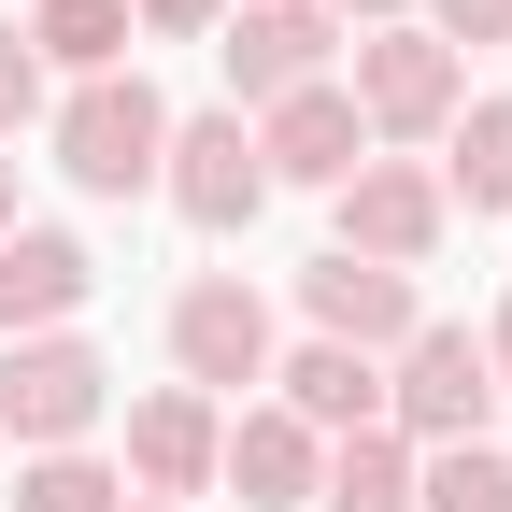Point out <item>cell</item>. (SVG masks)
Wrapping results in <instances>:
<instances>
[{"label": "cell", "instance_id": "6da1fadb", "mask_svg": "<svg viewBox=\"0 0 512 512\" xmlns=\"http://www.w3.org/2000/svg\"><path fill=\"white\" fill-rule=\"evenodd\" d=\"M43 128H57V171H72L86 200H143V185H157V157H171V100H157L143 72H100V86H72Z\"/></svg>", "mask_w": 512, "mask_h": 512}, {"label": "cell", "instance_id": "7a4b0ae2", "mask_svg": "<svg viewBox=\"0 0 512 512\" xmlns=\"http://www.w3.org/2000/svg\"><path fill=\"white\" fill-rule=\"evenodd\" d=\"M342 100H356L370 143H441V128H456V100H470V57L427 43V29H370V43L342 57Z\"/></svg>", "mask_w": 512, "mask_h": 512}, {"label": "cell", "instance_id": "3957f363", "mask_svg": "<svg viewBox=\"0 0 512 512\" xmlns=\"http://www.w3.org/2000/svg\"><path fill=\"white\" fill-rule=\"evenodd\" d=\"M484 413H498V370H484V342L427 313V328L399 342V370H384V427H399L413 456H441V441H484Z\"/></svg>", "mask_w": 512, "mask_h": 512}, {"label": "cell", "instance_id": "277c9868", "mask_svg": "<svg viewBox=\"0 0 512 512\" xmlns=\"http://www.w3.org/2000/svg\"><path fill=\"white\" fill-rule=\"evenodd\" d=\"M100 399H114V370H100V342H72V328H43V342L0 356V427H15V456H86Z\"/></svg>", "mask_w": 512, "mask_h": 512}, {"label": "cell", "instance_id": "5b68a950", "mask_svg": "<svg viewBox=\"0 0 512 512\" xmlns=\"http://www.w3.org/2000/svg\"><path fill=\"white\" fill-rule=\"evenodd\" d=\"M342 200V242L328 256H370V271H427L441 228H456V200H441L427 157H356V185H328Z\"/></svg>", "mask_w": 512, "mask_h": 512}, {"label": "cell", "instance_id": "8992f818", "mask_svg": "<svg viewBox=\"0 0 512 512\" xmlns=\"http://www.w3.org/2000/svg\"><path fill=\"white\" fill-rule=\"evenodd\" d=\"M271 299H256L242 271H200V285H185L171 299V370L185 384H200V399H242V384H271Z\"/></svg>", "mask_w": 512, "mask_h": 512}, {"label": "cell", "instance_id": "52a82bcc", "mask_svg": "<svg viewBox=\"0 0 512 512\" xmlns=\"http://www.w3.org/2000/svg\"><path fill=\"white\" fill-rule=\"evenodd\" d=\"M228 86L271 114V100H299V86H328V57H342V29H328V0H228ZM228 100V114H242Z\"/></svg>", "mask_w": 512, "mask_h": 512}, {"label": "cell", "instance_id": "ba28073f", "mask_svg": "<svg viewBox=\"0 0 512 512\" xmlns=\"http://www.w3.org/2000/svg\"><path fill=\"white\" fill-rule=\"evenodd\" d=\"M157 200H171L185 228H256V200H271V171H256V128H242V114H171Z\"/></svg>", "mask_w": 512, "mask_h": 512}, {"label": "cell", "instance_id": "9c48e42d", "mask_svg": "<svg viewBox=\"0 0 512 512\" xmlns=\"http://www.w3.org/2000/svg\"><path fill=\"white\" fill-rule=\"evenodd\" d=\"M299 313H313V342H342V356H399L427 328L413 271H370V256H313V271H299Z\"/></svg>", "mask_w": 512, "mask_h": 512}, {"label": "cell", "instance_id": "30bf717a", "mask_svg": "<svg viewBox=\"0 0 512 512\" xmlns=\"http://www.w3.org/2000/svg\"><path fill=\"white\" fill-rule=\"evenodd\" d=\"M214 441H228V413L200 399V384H157V399L143 413H128V498H157V512H185V498H200L214 484Z\"/></svg>", "mask_w": 512, "mask_h": 512}, {"label": "cell", "instance_id": "8fae6325", "mask_svg": "<svg viewBox=\"0 0 512 512\" xmlns=\"http://www.w3.org/2000/svg\"><path fill=\"white\" fill-rule=\"evenodd\" d=\"M242 128H256V171H271V185H356V157H370V128H356L342 72L299 86V100H271V114H242Z\"/></svg>", "mask_w": 512, "mask_h": 512}, {"label": "cell", "instance_id": "7c38bea8", "mask_svg": "<svg viewBox=\"0 0 512 512\" xmlns=\"http://www.w3.org/2000/svg\"><path fill=\"white\" fill-rule=\"evenodd\" d=\"M86 299H100V256H86L72 228H15V242H0V342L72 328Z\"/></svg>", "mask_w": 512, "mask_h": 512}, {"label": "cell", "instance_id": "4fadbf2b", "mask_svg": "<svg viewBox=\"0 0 512 512\" xmlns=\"http://www.w3.org/2000/svg\"><path fill=\"white\" fill-rule=\"evenodd\" d=\"M313 470H328V441H313L285 399L271 413H228V441H214V484H242V512H299Z\"/></svg>", "mask_w": 512, "mask_h": 512}, {"label": "cell", "instance_id": "5bb4252c", "mask_svg": "<svg viewBox=\"0 0 512 512\" xmlns=\"http://www.w3.org/2000/svg\"><path fill=\"white\" fill-rule=\"evenodd\" d=\"M271 384H285V413H299L313 441H356V427H384V356L299 342V356H271Z\"/></svg>", "mask_w": 512, "mask_h": 512}, {"label": "cell", "instance_id": "9a60e30c", "mask_svg": "<svg viewBox=\"0 0 512 512\" xmlns=\"http://www.w3.org/2000/svg\"><path fill=\"white\" fill-rule=\"evenodd\" d=\"M441 200L512 214V100H456V128H441Z\"/></svg>", "mask_w": 512, "mask_h": 512}, {"label": "cell", "instance_id": "2e32d148", "mask_svg": "<svg viewBox=\"0 0 512 512\" xmlns=\"http://www.w3.org/2000/svg\"><path fill=\"white\" fill-rule=\"evenodd\" d=\"M313 512H413V441H399V427L328 441V470H313Z\"/></svg>", "mask_w": 512, "mask_h": 512}, {"label": "cell", "instance_id": "e0dca14e", "mask_svg": "<svg viewBox=\"0 0 512 512\" xmlns=\"http://www.w3.org/2000/svg\"><path fill=\"white\" fill-rule=\"evenodd\" d=\"M29 57H43V72H72V86L128 72V0H43V15H29Z\"/></svg>", "mask_w": 512, "mask_h": 512}, {"label": "cell", "instance_id": "ac0fdd59", "mask_svg": "<svg viewBox=\"0 0 512 512\" xmlns=\"http://www.w3.org/2000/svg\"><path fill=\"white\" fill-rule=\"evenodd\" d=\"M413 512H512V456H498V441H441V456H413Z\"/></svg>", "mask_w": 512, "mask_h": 512}, {"label": "cell", "instance_id": "d6986e66", "mask_svg": "<svg viewBox=\"0 0 512 512\" xmlns=\"http://www.w3.org/2000/svg\"><path fill=\"white\" fill-rule=\"evenodd\" d=\"M15 512H128V484L100 456H29L15 470Z\"/></svg>", "mask_w": 512, "mask_h": 512}, {"label": "cell", "instance_id": "ffe728a7", "mask_svg": "<svg viewBox=\"0 0 512 512\" xmlns=\"http://www.w3.org/2000/svg\"><path fill=\"white\" fill-rule=\"evenodd\" d=\"M413 29L470 57V43H512V0H413Z\"/></svg>", "mask_w": 512, "mask_h": 512}, {"label": "cell", "instance_id": "44dd1931", "mask_svg": "<svg viewBox=\"0 0 512 512\" xmlns=\"http://www.w3.org/2000/svg\"><path fill=\"white\" fill-rule=\"evenodd\" d=\"M228 0H128V43H214Z\"/></svg>", "mask_w": 512, "mask_h": 512}, {"label": "cell", "instance_id": "7402d4cb", "mask_svg": "<svg viewBox=\"0 0 512 512\" xmlns=\"http://www.w3.org/2000/svg\"><path fill=\"white\" fill-rule=\"evenodd\" d=\"M43 114V57H29V29H0V143Z\"/></svg>", "mask_w": 512, "mask_h": 512}, {"label": "cell", "instance_id": "603a6c76", "mask_svg": "<svg viewBox=\"0 0 512 512\" xmlns=\"http://www.w3.org/2000/svg\"><path fill=\"white\" fill-rule=\"evenodd\" d=\"M328 29H413V0H328Z\"/></svg>", "mask_w": 512, "mask_h": 512}, {"label": "cell", "instance_id": "cb8c5ba5", "mask_svg": "<svg viewBox=\"0 0 512 512\" xmlns=\"http://www.w3.org/2000/svg\"><path fill=\"white\" fill-rule=\"evenodd\" d=\"M470 342H484V370H498V399H512V299L484 313V328H470Z\"/></svg>", "mask_w": 512, "mask_h": 512}, {"label": "cell", "instance_id": "d4e9b609", "mask_svg": "<svg viewBox=\"0 0 512 512\" xmlns=\"http://www.w3.org/2000/svg\"><path fill=\"white\" fill-rule=\"evenodd\" d=\"M0 242H15V157H0Z\"/></svg>", "mask_w": 512, "mask_h": 512}, {"label": "cell", "instance_id": "484cf974", "mask_svg": "<svg viewBox=\"0 0 512 512\" xmlns=\"http://www.w3.org/2000/svg\"><path fill=\"white\" fill-rule=\"evenodd\" d=\"M128 512H157V498H128Z\"/></svg>", "mask_w": 512, "mask_h": 512}]
</instances>
